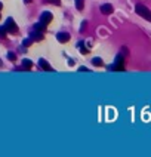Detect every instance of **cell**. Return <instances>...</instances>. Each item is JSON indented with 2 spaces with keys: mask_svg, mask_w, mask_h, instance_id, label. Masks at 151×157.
I'll return each instance as SVG.
<instances>
[{
  "mask_svg": "<svg viewBox=\"0 0 151 157\" xmlns=\"http://www.w3.org/2000/svg\"><path fill=\"white\" fill-rule=\"evenodd\" d=\"M135 11H136V13H138L139 16H142L144 19H147V21L151 22V11L148 9V7H145L144 5H136Z\"/></svg>",
  "mask_w": 151,
  "mask_h": 157,
  "instance_id": "6da1fadb",
  "label": "cell"
},
{
  "mask_svg": "<svg viewBox=\"0 0 151 157\" xmlns=\"http://www.w3.org/2000/svg\"><path fill=\"white\" fill-rule=\"evenodd\" d=\"M3 27H5L6 33H11V34H15L18 31V27H16V24H15V21L12 18H7L6 19V24L3 25Z\"/></svg>",
  "mask_w": 151,
  "mask_h": 157,
  "instance_id": "7a4b0ae2",
  "label": "cell"
},
{
  "mask_svg": "<svg viewBox=\"0 0 151 157\" xmlns=\"http://www.w3.org/2000/svg\"><path fill=\"white\" fill-rule=\"evenodd\" d=\"M52 19H53V16H52V13H50V12H43V13H42V16H40V22H43L44 25L50 24V22H52Z\"/></svg>",
  "mask_w": 151,
  "mask_h": 157,
  "instance_id": "3957f363",
  "label": "cell"
},
{
  "mask_svg": "<svg viewBox=\"0 0 151 157\" xmlns=\"http://www.w3.org/2000/svg\"><path fill=\"white\" fill-rule=\"evenodd\" d=\"M113 11H114V7H113L110 3H105V5L101 6V12H102L104 15H110V13H113Z\"/></svg>",
  "mask_w": 151,
  "mask_h": 157,
  "instance_id": "277c9868",
  "label": "cell"
},
{
  "mask_svg": "<svg viewBox=\"0 0 151 157\" xmlns=\"http://www.w3.org/2000/svg\"><path fill=\"white\" fill-rule=\"evenodd\" d=\"M56 40L61 43H67L70 40V34L68 33H58L56 34Z\"/></svg>",
  "mask_w": 151,
  "mask_h": 157,
  "instance_id": "5b68a950",
  "label": "cell"
},
{
  "mask_svg": "<svg viewBox=\"0 0 151 157\" xmlns=\"http://www.w3.org/2000/svg\"><path fill=\"white\" fill-rule=\"evenodd\" d=\"M39 65H40L43 70H46V71H53V68L49 65V62H48V61H44L43 58H42V59H39Z\"/></svg>",
  "mask_w": 151,
  "mask_h": 157,
  "instance_id": "8992f818",
  "label": "cell"
},
{
  "mask_svg": "<svg viewBox=\"0 0 151 157\" xmlns=\"http://www.w3.org/2000/svg\"><path fill=\"white\" fill-rule=\"evenodd\" d=\"M31 39H33V40H43V33L34 30V33L31 34Z\"/></svg>",
  "mask_w": 151,
  "mask_h": 157,
  "instance_id": "52a82bcc",
  "label": "cell"
},
{
  "mask_svg": "<svg viewBox=\"0 0 151 157\" xmlns=\"http://www.w3.org/2000/svg\"><path fill=\"white\" fill-rule=\"evenodd\" d=\"M46 28V25H44L43 22H37V24H34V30L36 31H42L43 33V30Z\"/></svg>",
  "mask_w": 151,
  "mask_h": 157,
  "instance_id": "ba28073f",
  "label": "cell"
},
{
  "mask_svg": "<svg viewBox=\"0 0 151 157\" xmlns=\"http://www.w3.org/2000/svg\"><path fill=\"white\" fill-rule=\"evenodd\" d=\"M22 67L27 68V70H30V68L33 67V62H31L30 59H22Z\"/></svg>",
  "mask_w": 151,
  "mask_h": 157,
  "instance_id": "9c48e42d",
  "label": "cell"
},
{
  "mask_svg": "<svg viewBox=\"0 0 151 157\" xmlns=\"http://www.w3.org/2000/svg\"><path fill=\"white\" fill-rule=\"evenodd\" d=\"M77 48H79V50L82 52V54H87V49H85L83 42H79V43H77Z\"/></svg>",
  "mask_w": 151,
  "mask_h": 157,
  "instance_id": "30bf717a",
  "label": "cell"
},
{
  "mask_svg": "<svg viewBox=\"0 0 151 157\" xmlns=\"http://www.w3.org/2000/svg\"><path fill=\"white\" fill-rule=\"evenodd\" d=\"M83 6H85V2H83V0H76V7H77V11H82Z\"/></svg>",
  "mask_w": 151,
  "mask_h": 157,
  "instance_id": "8fae6325",
  "label": "cell"
},
{
  "mask_svg": "<svg viewBox=\"0 0 151 157\" xmlns=\"http://www.w3.org/2000/svg\"><path fill=\"white\" fill-rule=\"evenodd\" d=\"M92 64L96 65V67H101V65H102V61H101V58H98V56H96V58L92 59Z\"/></svg>",
  "mask_w": 151,
  "mask_h": 157,
  "instance_id": "7c38bea8",
  "label": "cell"
},
{
  "mask_svg": "<svg viewBox=\"0 0 151 157\" xmlns=\"http://www.w3.org/2000/svg\"><path fill=\"white\" fill-rule=\"evenodd\" d=\"M46 2H49V3H52V5H56V6L61 5V0H46Z\"/></svg>",
  "mask_w": 151,
  "mask_h": 157,
  "instance_id": "4fadbf2b",
  "label": "cell"
},
{
  "mask_svg": "<svg viewBox=\"0 0 151 157\" xmlns=\"http://www.w3.org/2000/svg\"><path fill=\"white\" fill-rule=\"evenodd\" d=\"M7 58H9V59H12V61H13V59L16 58V55L13 54V52H7Z\"/></svg>",
  "mask_w": 151,
  "mask_h": 157,
  "instance_id": "5bb4252c",
  "label": "cell"
},
{
  "mask_svg": "<svg viewBox=\"0 0 151 157\" xmlns=\"http://www.w3.org/2000/svg\"><path fill=\"white\" fill-rule=\"evenodd\" d=\"M0 36L6 37V30H5V27H0Z\"/></svg>",
  "mask_w": 151,
  "mask_h": 157,
  "instance_id": "9a60e30c",
  "label": "cell"
},
{
  "mask_svg": "<svg viewBox=\"0 0 151 157\" xmlns=\"http://www.w3.org/2000/svg\"><path fill=\"white\" fill-rule=\"evenodd\" d=\"M28 45H31V40H30V39H28V40H24L22 46H28Z\"/></svg>",
  "mask_w": 151,
  "mask_h": 157,
  "instance_id": "2e32d148",
  "label": "cell"
},
{
  "mask_svg": "<svg viewBox=\"0 0 151 157\" xmlns=\"http://www.w3.org/2000/svg\"><path fill=\"white\" fill-rule=\"evenodd\" d=\"M67 64H68L70 67H73V65H74V59H71V58H70V59L67 61Z\"/></svg>",
  "mask_w": 151,
  "mask_h": 157,
  "instance_id": "e0dca14e",
  "label": "cell"
},
{
  "mask_svg": "<svg viewBox=\"0 0 151 157\" xmlns=\"http://www.w3.org/2000/svg\"><path fill=\"white\" fill-rule=\"evenodd\" d=\"M79 71H83V73H87L89 70H87L86 67H80V68H79Z\"/></svg>",
  "mask_w": 151,
  "mask_h": 157,
  "instance_id": "ac0fdd59",
  "label": "cell"
},
{
  "mask_svg": "<svg viewBox=\"0 0 151 157\" xmlns=\"http://www.w3.org/2000/svg\"><path fill=\"white\" fill-rule=\"evenodd\" d=\"M24 2H25V3H27V5H28V3H30V2H31V0H24Z\"/></svg>",
  "mask_w": 151,
  "mask_h": 157,
  "instance_id": "d6986e66",
  "label": "cell"
},
{
  "mask_svg": "<svg viewBox=\"0 0 151 157\" xmlns=\"http://www.w3.org/2000/svg\"><path fill=\"white\" fill-rule=\"evenodd\" d=\"M2 7H3V5H2V2H0V11H2Z\"/></svg>",
  "mask_w": 151,
  "mask_h": 157,
  "instance_id": "ffe728a7",
  "label": "cell"
}]
</instances>
